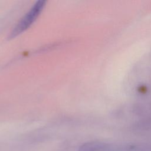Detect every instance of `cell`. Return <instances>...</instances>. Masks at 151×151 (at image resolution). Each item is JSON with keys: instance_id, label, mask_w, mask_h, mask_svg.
I'll list each match as a JSON object with an SVG mask.
<instances>
[{"instance_id": "6da1fadb", "label": "cell", "mask_w": 151, "mask_h": 151, "mask_svg": "<svg viewBox=\"0 0 151 151\" xmlns=\"http://www.w3.org/2000/svg\"><path fill=\"white\" fill-rule=\"evenodd\" d=\"M45 1H38L29 11L21 19L10 34V38H14L26 30L35 21L45 5Z\"/></svg>"}, {"instance_id": "7a4b0ae2", "label": "cell", "mask_w": 151, "mask_h": 151, "mask_svg": "<svg viewBox=\"0 0 151 151\" xmlns=\"http://www.w3.org/2000/svg\"><path fill=\"white\" fill-rule=\"evenodd\" d=\"M131 146H120L110 143L93 142L82 145L78 151H130Z\"/></svg>"}]
</instances>
